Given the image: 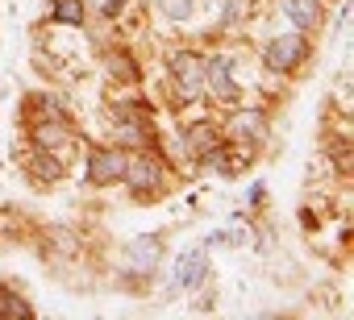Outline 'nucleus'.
<instances>
[{
  "label": "nucleus",
  "instance_id": "obj_1",
  "mask_svg": "<svg viewBox=\"0 0 354 320\" xmlns=\"http://www.w3.org/2000/svg\"><path fill=\"white\" fill-rule=\"evenodd\" d=\"M304 54H308V42H304L300 30L279 34V38H271V42L263 46V63H267L271 71H292V67L304 63Z\"/></svg>",
  "mask_w": 354,
  "mask_h": 320
},
{
  "label": "nucleus",
  "instance_id": "obj_2",
  "mask_svg": "<svg viewBox=\"0 0 354 320\" xmlns=\"http://www.w3.org/2000/svg\"><path fill=\"white\" fill-rule=\"evenodd\" d=\"M171 75L180 83V96H201L205 92V63L188 50H175L171 54Z\"/></svg>",
  "mask_w": 354,
  "mask_h": 320
},
{
  "label": "nucleus",
  "instance_id": "obj_3",
  "mask_svg": "<svg viewBox=\"0 0 354 320\" xmlns=\"http://www.w3.org/2000/svg\"><path fill=\"white\" fill-rule=\"evenodd\" d=\"M125 167H129L125 150H100V154H92V163H88V183L109 188V183L125 179Z\"/></svg>",
  "mask_w": 354,
  "mask_h": 320
},
{
  "label": "nucleus",
  "instance_id": "obj_4",
  "mask_svg": "<svg viewBox=\"0 0 354 320\" xmlns=\"http://www.w3.org/2000/svg\"><path fill=\"white\" fill-rule=\"evenodd\" d=\"M205 274H209V254H205L201 246H188V250L180 254V262H175V287H180V291H192V287L205 283Z\"/></svg>",
  "mask_w": 354,
  "mask_h": 320
},
{
  "label": "nucleus",
  "instance_id": "obj_5",
  "mask_svg": "<svg viewBox=\"0 0 354 320\" xmlns=\"http://www.w3.org/2000/svg\"><path fill=\"white\" fill-rule=\"evenodd\" d=\"M162 262V237H133L129 246H125V266L129 270H138V274H146V270H154Z\"/></svg>",
  "mask_w": 354,
  "mask_h": 320
},
{
  "label": "nucleus",
  "instance_id": "obj_6",
  "mask_svg": "<svg viewBox=\"0 0 354 320\" xmlns=\"http://www.w3.org/2000/svg\"><path fill=\"white\" fill-rule=\"evenodd\" d=\"M230 67H234V54H221V59H213L205 67V88L217 100H238V79L230 75Z\"/></svg>",
  "mask_w": 354,
  "mask_h": 320
},
{
  "label": "nucleus",
  "instance_id": "obj_7",
  "mask_svg": "<svg viewBox=\"0 0 354 320\" xmlns=\"http://www.w3.org/2000/svg\"><path fill=\"white\" fill-rule=\"evenodd\" d=\"M279 9H283V17H288L300 34L321 21V5H317V0H279Z\"/></svg>",
  "mask_w": 354,
  "mask_h": 320
},
{
  "label": "nucleus",
  "instance_id": "obj_8",
  "mask_svg": "<svg viewBox=\"0 0 354 320\" xmlns=\"http://www.w3.org/2000/svg\"><path fill=\"white\" fill-rule=\"evenodd\" d=\"M125 179H129V188L150 192V188L162 183V171H158V163H150V158H133V163L125 167Z\"/></svg>",
  "mask_w": 354,
  "mask_h": 320
},
{
  "label": "nucleus",
  "instance_id": "obj_9",
  "mask_svg": "<svg viewBox=\"0 0 354 320\" xmlns=\"http://www.w3.org/2000/svg\"><path fill=\"white\" fill-rule=\"evenodd\" d=\"M230 133H234V137H242V141H259V137L267 133V125H263V117H259V112H242V117H234V121H230Z\"/></svg>",
  "mask_w": 354,
  "mask_h": 320
},
{
  "label": "nucleus",
  "instance_id": "obj_10",
  "mask_svg": "<svg viewBox=\"0 0 354 320\" xmlns=\"http://www.w3.org/2000/svg\"><path fill=\"white\" fill-rule=\"evenodd\" d=\"M34 141H38V150H59V146L67 141V125H59V121H42V125L34 129Z\"/></svg>",
  "mask_w": 354,
  "mask_h": 320
},
{
  "label": "nucleus",
  "instance_id": "obj_11",
  "mask_svg": "<svg viewBox=\"0 0 354 320\" xmlns=\"http://www.w3.org/2000/svg\"><path fill=\"white\" fill-rule=\"evenodd\" d=\"M55 21L84 26V0H55Z\"/></svg>",
  "mask_w": 354,
  "mask_h": 320
},
{
  "label": "nucleus",
  "instance_id": "obj_12",
  "mask_svg": "<svg viewBox=\"0 0 354 320\" xmlns=\"http://www.w3.org/2000/svg\"><path fill=\"white\" fill-rule=\"evenodd\" d=\"M34 175H42V179H59V175H63V163H59V158H50V150H42V154L34 158Z\"/></svg>",
  "mask_w": 354,
  "mask_h": 320
},
{
  "label": "nucleus",
  "instance_id": "obj_13",
  "mask_svg": "<svg viewBox=\"0 0 354 320\" xmlns=\"http://www.w3.org/2000/svg\"><path fill=\"white\" fill-rule=\"evenodd\" d=\"M158 9H162L171 21H188L196 5H192V0H158Z\"/></svg>",
  "mask_w": 354,
  "mask_h": 320
},
{
  "label": "nucleus",
  "instance_id": "obj_14",
  "mask_svg": "<svg viewBox=\"0 0 354 320\" xmlns=\"http://www.w3.org/2000/svg\"><path fill=\"white\" fill-rule=\"evenodd\" d=\"M109 71H113L117 79H125V83H133V79H138V67H133V59H121V54H109Z\"/></svg>",
  "mask_w": 354,
  "mask_h": 320
},
{
  "label": "nucleus",
  "instance_id": "obj_15",
  "mask_svg": "<svg viewBox=\"0 0 354 320\" xmlns=\"http://www.w3.org/2000/svg\"><path fill=\"white\" fill-rule=\"evenodd\" d=\"M0 312H5V316H30V303H21L9 291H0Z\"/></svg>",
  "mask_w": 354,
  "mask_h": 320
},
{
  "label": "nucleus",
  "instance_id": "obj_16",
  "mask_svg": "<svg viewBox=\"0 0 354 320\" xmlns=\"http://www.w3.org/2000/svg\"><path fill=\"white\" fill-rule=\"evenodd\" d=\"M188 141H192L196 150H213V141H217V137H213V129H209V125H201L196 133H188Z\"/></svg>",
  "mask_w": 354,
  "mask_h": 320
},
{
  "label": "nucleus",
  "instance_id": "obj_17",
  "mask_svg": "<svg viewBox=\"0 0 354 320\" xmlns=\"http://www.w3.org/2000/svg\"><path fill=\"white\" fill-rule=\"evenodd\" d=\"M117 133H121V141H129V146H142V141H146V133H142L138 125H121Z\"/></svg>",
  "mask_w": 354,
  "mask_h": 320
},
{
  "label": "nucleus",
  "instance_id": "obj_18",
  "mask_svg": "<svg viewBox=\"0 0 354 320\" xmlns=\"http://www.w3.org/2000/svg\"><path fill=\"white\" fill-rule=\"evenodd\" d=\"M121 5H125V0H104L100 13H104V17H117V13H121Z\"/></svg>",
  "mask_w": 354,
  "mask_h": 320
},
{
  "label": "nucleus",
  "instance_id": "obj_19",
  "mask_svg": "<svg viewBox=\"0 0 354 320\" xmlns=\"http://www.w3.org/2000/svg\"><path fill=\"white\" fill-rule=\"evenodd\" d=\"M92 5H96V9H100V5H104V0H92Z\"/></svg>",
  "mask_w": 354,
  "mask_h": 320
}]
</instances>
